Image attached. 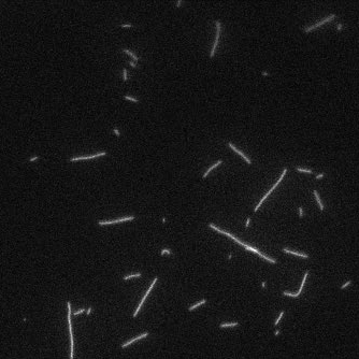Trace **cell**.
I'll return each mask as SVG.
<instances>
[{"mask_svg": "<svg viewBox=\"0 0 359 359\" xmlns=\"http://www.w3.org/2000/svg\"><path fill=\"white\" fill-rule=\"evenodd\" d=\"M298 172H303V173H308V174H312L313 173V171L312 170H310V169H305V168H300V167H296L295 168Z\"/></svg>", "mask_w": 359, "mask_h": 359, "instance_id": "obj_18", "label": "cell"}, {"mask_svg": "<svg viewBox=\"0 0 359 359\" xmlns=\"http://www.w3.org/2000/svg\"><path fill=\"white\" fill-rule=\"evenodd\" d=\"M352 284V281H348V282H346V283H344V284L342 285V286L340 287L341 289H344V288H346L347 286H350V285Z\"/></svg>", "mask_w": 359, "mask_h": 359, "instance_id": "obj_22", "label": "cell"}, {"mask_svg": "<svg viewBox=\"0 0 359 359\" xmlns=\"http://www.w3.org/2000/svg\"><path fill=\"white\" fill-rule=\"evenodd\" d=\"M283 252H284V253H286V254H290V255H295V256H298V257L304 258V259H308V255H306V254L298 253V252H295V251H290V250H288V248H286V247L283 248Z\"/></svg>", "mask_w": 359, "mask_h": 359, "instance_id": "obj_11", "label": "cell"}, {"mask_svg": "<svg viewBox=\"0 0 359 359\" xmlns=\"http://www.w3.org/2000/svg\"><path fill=\"white\" fill-rule=\"evenodd\" d=\"M148 335H149V332H147V331H146V332H143L142 335H138L137 338H133V339H131V340H129V341H127V342H125L123 345H122V348H125V347L129 346L130 344H132V343L137 342V341H138V340H140V339H143V338H146Z\"/></svg>", "mask_w": 359, "mask_h": 359, "instance_id": "obj_10", "label": "cell"}, {"mask_svg": "<svg viewBox=\"0 0 359 359\" xmlns=\"http://www.w3.org/2000/svg\"><path fill=\"white\" fill-rule=\"evenodd\" d=\"M135 217V216H127V217H123V218H118V219H114V220H100L98 222L99 226H106V225H112V224H118V223H124V222H130L133 220Z\"/></svg>", "mask_w": 359, "mask_h": 359, "instance_id": "obj_6", "label": "cell"}, {"mask_svg": "<svg viewBox=\"0 0 359 359\" xmlns=\"http://www.w3.org/2000/svg\"><path fill=\"white\" fill-rule=\"evenodd\" d=\"M204 303H207V300H205V299H202V300H201V301H199L198 303H196V304H194V305L189 306V308H188V311H189V312L194 311V310H195V308H197L199 305H201V304H204Z\"/></svg>", "mask_w": 359, "mask_h": 359, "instance_id": "obj_15", "label": "cell"}, {"mask_svg": "<svg viewBox=\"0 0 359 359\" xmlns=\"http://www.w3.org/2000/svg\"><path fill=\"white\" fill-rule=\"evenodd\" d=\"M335 17H337V16H335V14H330V15H328L327 17H325V18H324V19H321V22L316 23V24H314V25H311V26L304 27L303 31H304V32H306V34H308V32L312 31V30H314V29H316V28H318V27H321V26H323V25H325L326 23L330 22V21H332L333 18H335Z\"/></svg>", "mask_w": 359, "mask_h": 359, "instance_id": "obj_4", "label": "cell"}, {"mask_svg": "<svg viewBox=\"0 0 359 359\" xmlns=\"http://www.w3.org/2000/svg\"><path fill=\"white\" fill-rule=\"evenodd\" d=\"M106 155V152H100L97 153L94 155H87V156H79V157H73L71 158L69 162H80V160H87V159H94V158H98V157H101Z\"/></svg>", "mask_w": 359, "mask_h": 359, "instance_id": "obj_7", "label": "cell"}, {"mask_svg": "<svg viewBox=\"0 0 359 359\" xmlns=\"http://www.w3.org/2000/svg\"><path fill=\"white\" fill-rule=\"evenodd\" d=\"M222 164H223V160H217V162H215V164H214V165H213V166H211V167H210V168L207 169V171H205V172H204V174H203V176H202V178H207V175H209V173H210V172H211V171H212L213 169H215V168H216V167H217V166H219V165H222Z\"/></svg>", "mask_w": 359, "mask_h": 359, "instance_id": "obj_12", "label": "cell"}, {"mask_svg": "<svg viewBox=\"0 0 359 359\" xmlns=\"http://www.w3.org/2000/svg\"><path fill=\"white\" fill-rule=\"evenodd\" d=\"M298 211H299V216L303 217V210H302V207H299Z\"/></svg>", "mask_w": 359, "mask_h": 359, "instance_id": "obj_24", "label": "cell"}, {"mask_svg": "<svg viewBox=\"0 0 359 359\" xmlns=\"http://www.w3.org/2000/svg\"><path fill=\"white\" fill-rule=\"evenodd\" d=\"M313 194H314V196H315V199H316V201H317V204H318V207H319V209H321V211H323L324 209H325V205H324V203L321 202V197H319V195H318L317 191H313Z\"/></svg>", "mask_w": 359, "mask_h": 359, "instance_id": "obj_13", "label": "cell"}, {"mask_svg": "<svg viewBox=\"0 0 359 359\" xmlns=\"http://www.w3.org/2000/svg\"><path fill=\"white\" fill-rule=\"evenodd\" d=\"M215 26H216V36H215V40L213 46L211 48V53H210V58L214 57V54L216 52V47L218 45L219 42V37H220V31H222V24H220V21H215Z\"/></svg>", "mask_w": 359, "mask_h": 359, "instance_id": "obj_3", "label": "cell"}, {"mask_svg": "<svg viewBox=\"0 0 359 359\" xmlns=\"http://www.w3.org/2000/svg\"><path fill=\"white\" fill-rule=\"evenodd\" d=\"M275 335H280V330H275V333H274Z\"/></svg>", "mask_w": 359, "mask_h": 359, "instance_id": "obj_34", "label": "cell"}, {"mask_svg": "<svg viewBox=\"0 0 359 359\" xmlns=\"http://www.w3.org/2000/svg\"><path fill=\"white\" fill-rule=\"evenodd\" d=\"M113 132L115 133V135H116V137H119V135H121V133H119V131H118L117 129H116V128H113Z\"/></svg>", "mask_w": 359, "mask_h": 359, "instance_id": "obj_25", "label": "cell"}, {"mask_svg": "<svg viewBox=\"0 0 359 359\" xmlns=\"http://www.w3.org/2000/svg\"><path fill=\"white\" fill-rule=\"evenodd\" d=\"M68 308V327H69V332H70V359L73 358L74 354V341H73V333H72V324H71V303L70 301H67Z\"/></svg>", "mask_w": 359, "mask_h": 359, "instance_id": "obj_2", "label": "cell"}, {"mask_svg": "<svg viewBox=\"0 0 359 359\" xmlns=\"http://www.w3.org/2000/svg\"><path fill=\"white\" fill-rule=\"evenodd\" d=\"M129 65H130L132 68H135V67H137V64H135V61H129Z\"/></svg>", "mask_w": 359, "mask_h": 359, "instance_id": "obj_29", "label": "cell"}, {"mask_svg": "<svg viewBox=\"0 0 359 359\" xmlns=\"http://www.w3.org/2000/svg\"><path fill=\"white\" fill-rule=\"evenodd\" d=\"M157 281H158V277L156 276V277H155V279H154V281H153V282H152V285H151V286H149V288L147 289V290H146V292H145V295H144V296H143L142 300H141V301H140V303H139V305L137 306V310H135V313H133L132 317H135V318L137 317L138 313H139V311H140V310H141V308H142L143 303H144L145 299L147 298V296H148V294H149V292H151V290H152V289H153V287L155 286V284H156V283H157Z\"/></svg>", "mask_w": 359, "mask_h": 359, "instance_id": "obj_5", "label": "cell"}, {"mask_svg": "<svg viewBox=\"0 0 359 359\" xmlns=\"http://www.w3.org/2000/svg\"><path fill=\"white\" fill-rule=\"evenodd\" d=\"M181 3H182V1H178V3H176V7H181Z\"/></svg>", "mask_w": 359, "mask_h": 359, "instance_id": "obj_32", "label": "cell"}, {"mask_svg": "<svg viewBox=\"0 0 359 359\" xmlns=\"http://www.w3.org/2000/svg\"><path fill=\"white\" fill-rule=\"evenodd\" d=\"M90 312H92V308H89L88 310H87V314L89 315V314H90Z\"/></svg>", "mask_w": 359, "mask_h": 359, "instance_id": "obj_33", "label": "cell"}, {"mask_svg": "<svg viewBox=\"0 0 359 359\" xmlns=\"http://www.w3.org/2000/svg\"><path fill=\"white\" fill-rule=\"evenodd\" d=\"M209 227H210V228H212L213 230H215V231L219 232V233H223V234H225V236L229 237V238H230V239H232V240H233L234 242H237V243H238V244H240V245H242V246H243V247L245 248V250H247V251H251V252H253V253H256L258 256H259V257L263 258V259H266V260H267V261H269V263H274V265L277 263V261H276V259H273V258H271V257H269V256H267V255H265V254H263L260 251H259V250H258V248H255V247H253V246H251V245H247V244L243 243V242H242V241H240V240H239V239L237 238L236 236H233V234H232V233H230V232H227V231H225V230H222V229H219L218 227H217V226H215V225L213 224V223H210V224H209Z\"/></svg>", "mask_w": 359, "mask_h": 359, "instance_id": "obj_1", "label": "cell"}, {"mask_svg": "<svg viewBox=\"0 0 359 359\" xmlns=\"http://www.w3.org/2000/svg\"><path fill=\"white\" fill-rule=\"evenodd\" d=\"M124 99H126V100H129V101H132V102H139V100H137L135 98H132V97H129V96H125L124 97Z\"/></svg>", "mask_w": 359, "mask_h": 359, "instance_id": "obj_21", "label": "cell"}, {"mask_svg": "<svg viewBox=\"0 0 359 359\" xmlns=\"http://www.w3.org/2000/svg\"><path fill=\"white\" fill-rule=\"evenodd\" d=\"M308 271H305V273H304V276H303V280H302V283H301V286H300V289L298 290V292H296V294H292V292H283V295H284V296L292 297V298H297V297H299V295L302 292V289H303L304 284H305V281H306V277H308Z\"/></svg>", "mask_w": 359, "mask_h": 359, "instance_id": "obj_8", "label": "cell"}, {"mask_svg": "<svg viewBox=\"0 0 359 359\" xmlns=\"http://www.w3.org/2000/svg\"><path fill=\"white\" fill-rule=\"evenodd\" d=\"M325 175V174L324 173H319V174H317V175H316V180H321V178H323V176Z\"/></svg>", "mask_w": 359, "mask_h": 359, "instance_id": "obj_28", "label": "cell"}, {"mask_svg": "<svg viewBox=\"0 0 359 359\" xmlns=\"http://www.w3.org/2000/svg\"><path fill=\"white\" fill-rule=\"evenodd\" d=\"M228 146H229V147H230V148H231V149H232V151H233V152H236V153H237V154H238V155H240V156H241V157H242V158H243V159H244V160H245V162H247V164H248V165H251V164H252V160H251V159L248 158V157H247V156H246V155H245V154H244V153H243V152H241V151H240V149H238V148H237V147H236V146H234V145H233V144H232V143H230V142H229V143H228Z\"/></svg>", "mask_w": 359, "mask_h": 359, "instance_id": "obj_9", "label": "cell"}, {"mask_svg": "<svg viewBox=\"0 0 359 359\" xmlns=\"http://www.w3.org/2000/svg\"><path fill=\"white\" fill-rule=\"evenodd\" d=\"M123 52L126 54H128V56H130L131 58H132L135 61H138L139 60V57H137V55H135V54L132 53L131 51H129V50H127V48H123Z\"/></svg>", "mask_w": 359, "mask_h": 359, "instance_id": "obj_16", "label": "cell"}, {"mask_svg": "<svg viewBox=\"0 0 359 359\" xmlns=\"http://www.w3.org/2000/svg\"><path fill=\"white\" fill-rule=\"evenodd\" d=\"M342 27H343L342 24H339V25L337 26V29H338V30H340V29H342Z\"/></svg>", "mask_w": 359, "mask_h": 359, "instance_id": "obj_31", "label": "cell"}, {"mask_svg": "<svg viewBox=\"0 0 359 359\" xmlns=\"http://www.w3.org/2000/svg\"><path fill=\"white\" fill-rule=\"evenodd\" d=\"M84 311H85L84 308H81V310H79V311H77V312H75V313H74V315H75V316H77V315H79V314L83 313V312H84Z\"/></svg>", "mask_w": 359, "mask_h": 359, "instance_id": "obj_27", "label": "cell"}, {"mask_svg": "<svg viewBox=\"0 0 359 359\" xmlns=\"http://www.w3.org/2000/svg\"><path fill=\"white\" fill-rule=\"evenodd\" d=\"M261 286H263V287H266V283H265V282H263V284H261Z\"/></svg>", "mask_w": 359, "mask_h": 359, "instance_id": "obj_35", "label": "cell"}, {"mask_svg": "<svg viewBox=\"0 0 359 359\" xmlns=\"http://www.w3.org/2000/svg\"><path fill=\"white\" fill-rule=\"evenodd\" d=\"M123 80H124V82H126V81L128 80V73H127V69H126V68L123 69Z\"/></svg>", "mask_w": 359, "mask_h": 359, "instance_id": "obj_20", "label": "cell"}, {"mask_svg": "<svg viewBox=\"0 0 359 359\" xmlns=\"http://www.w3.org/2000/svg\"><path fill=\"white\" fill-rule=\"evenodd\" d=\"M121 27H123V28H130V27H132V25L131 24H123V25H121Z\"/></svg>", "mask_w": 359, "mask_h": 359, "instance_id": "obj_26", "label": "cell"}, {"mask_svg": "<svg viewBox=\"0 0 359 359\" xmlns=\"http://www.w3.org/2000/svg\"><path fill=\"white\" fill-rule=\"evenodd\" d=\"M142 276V273H135V274H130V275H126V276L123 277L124 281H127V280H130V279H133V277H141Z\"/></svg>", "mask_w": 359, "mask_h": 359, "instance_id": "obj_17", "label": "cell"}, {"mask_svg": "<svg viewBox=\"0 0 359 359\" xmlns=\"http://www.w3.org/2000/svg\"><path fill=\"white\" fill-rule=\"evenodd\" d=\"M160 254H162V255H165V254H172V252L170 251V250H168V248H165V250H162Z\"/></svg>", "mask_w": 359, "mask_h": 359, "instance_id": "obj_23", "label": "cell"}, {"mask_svg": "<svg viewBox=\"0 0 359 359\" xmlns=\"http://www.w3.org/2000/svg\"><path fill=\"white\" fill-rule=\"evenodd\" d=\"M238 321H233V323H223L219 325V328H229V327H236L238 326Z\"/></svg>", "mask_w": 359, "mask_h": 359, "instance_id": "obj_14", "label": "cell"}, {"mask_svg": "<svg viewBox=\"0 0 359 359\" xmlns=\"http://www.w3.org/2000/svg\"><path fill=\"white\" fill-rule=\"evenodd\" d=\"M250 223H251V218L248 217L247 219H246V224H245V227H248L250 226Z\"/></svg>", "mask_w": 359, "mask_h": 359, "instance_id": "obj_30", "label": "cell"}, {"mask_svg": "<svg viewBox=\"0 0 359 359\" xmlns=\"http://www.w3.org/2000/svg\"><path fill=\"white\" fill-rule=\"evenodd\" d=\"M284 314H285V312H284V311H282V312H281V313H280V316H279V317H277V319H276V321H275L274 326H277V325H279V323H280V321H281V319H282V317H283V315H284Z\"/></svg>", "mask_w": 359, "mask_h": 359, "instance_id": "obj_19", "label": "cell"}]
</instances>
